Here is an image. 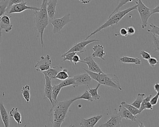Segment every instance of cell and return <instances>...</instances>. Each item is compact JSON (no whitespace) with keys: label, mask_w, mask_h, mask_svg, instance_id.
<instances>
[{"label":"cell","mask_w":159,"mask_h":127,"mask_svg":"<svg viewBox=\"0 0 159 127\" xmlns=\"http://www.w3.org/2000/svg\"><path fill=\"white\" fill-rule=\"evenodd\" d=\"M80 99H83V100H87L88 102H93V100L92 98L91 94L89 93V91L87 90H85V91L84 93L82 95L80 96H78V97H75L72 99L73 102H75L77 100H80Z\"/></svg>","instance_id":"28"},{"label":"cell","mask_w":159,"mask_h":127,"mask_svg":"<svg viewBox=\"0 0 159 127\" xmlns=\"http://www.w3.org/2000/svg\"><path fill=\"white\" fill-rule=\"evenodd\" d=\"M9 0H2L0 2V16H2L6 13Z\"/></svg>","instance_id":"30"},{"label":"cell","mask_w":159,"mask_h":127,"mask_svg":"<svg viewBox=\"0 0 159 127\" xmlns=\"http://www.w3.org/2000/svg\"><path fill=\"white\" fill-rule=\"evenodd\" d=\"M40 8H37L33 6H29L27 5V2H20L17 4H14L11 6L9 9L6 10V13L7 14H11L14 13H20L25 11L26 10H31V11H39Z\"/></svg>","instance_id":"7"},{"label":"cell","mask_w":159,"mask_h":127,"mask_svg":"<svg viewBox=\"0 0 159 127\" xmlns=\"http://www.w3.org/2000/svg\"><path fill=\"white\" fill-rule=\"evenodd\" d=\"M2 42V29L0 28V44ZM1 68V60L0 58V68Z\"/></svg>","instance_id":"46"},{"label":"cell","mask_w":159,"mask_h":127,"mask_svg":"<svg viewBox=\"0 0 159 127\" xmlns=\"http://www.w3.org/2000/svg\"><path fill=\"white\" fill-rule=\"evenodd\" d=\"M10 116L13 118L14 120L17 122L18 126L20 127L22 124V115L18 111V107H13L10 112Z\"/></svg>","instance_id":"21"},{"label":"cell","mask_w":159,"mask_h":127,"mask_svg":"<svg viewBox=\"0 0 159 127\" xmlns=\"http://www.w3.org/2000/svg\"><path fill=\"white\" fill-rule=\"evenodd\" d=\"M85 62V64L87 65L89 71L96 73H102L103 71L100 68L97 63L93 59V57L91 56H87L84 59Z\"/></svg>","instance_id":"11"},{"label":"cell","mask_w":159,"mask_h":127,"mask_svg":"<svg viewBox=\"0 0 159 127\" xmlns=\"http://www.w3.org/2000/svg\"><path fill=\"white\" fill-rule=\"evenodd\" d=\"M154 90L157 92H159V84L158 82L155 83L154 85Z\"/></svg>","instance_id":"47"},{"label":"cell","mask_w":159,"mask_h":127,"mask_svg":"<svg viewBox=\"0 0 159 127\" xmlns=\"http://www.w3.org/2000/svg\"><path fill=\"white\" fill-rule=\"evenodd\" d=\"M60 84L62 88L70 86V85L73 86L75 84V80L73 77H70L65 80L62 81V82H60Z\"/></svg>","instance_id":"32"},{"label":"cell","mask_w":159,"mask_h":127,"mask_svg":"<svg viewBox=\"0 0 159 127\" xmlns=\"http://www.w3.org/2000/svg\"><path fill=\"white\" fill-rule=\"evenodd\" d=\"M70 15V14L68 13L61 18L49 20V23L52 24L53 27L52 30L53 34H61V31L63 28L71 21Z\"/></svg>","instance_id":"6"},{"label":"cell","mask_w":159,"mask_h":127,"mask_svg":"<svg viewBox=\"0 0 159 127\" xmlns=\"http://www.w3.org/2000/svg\"><path fill=\"white\" fill-rule=\"evenodd\" d=\"M62 87H61L60 83L58 85H54L52 86V99L53 104V103L57 102V98L61 91Z\"/></svg>","instance_id":"23"},{"label":"cell","mask_w":159,"mask_h":127,"mask_svg":"<svg viewBox=\"0 0 159 127\" xmlns=\"http://www.w3.org/2000/svg\"><path fill=\"white\" fill-rule=\"evenodd\" d=\"M121 105L124 107L127 110H129L134 116H137V115L140 114L139 109L138 108H136L131 104L127 103L125 101H122L121 103Z\"/></svg>","instance_id":"24"},{"label":"cell","mask_w":159,"mask_h":127,"mask_svg":"<svg viewBox=\"0 0 159 127\" xmlns=\"http://www.w3.org/2000/svg\"><path fill=\"white\" fill-rule=\"evenodd\" d=\"M73 102L72 99H70L62 102L57 101L52 105L48 114L53 127H61L67 116L69 109Z\"/></svg>","instance_id":"1"},{"label":"cell","mask_w":159,"mask_h":127,"mask_svg":"<svg viewBox=\"0 0 159 127\" xmlns=\"http://www.w3.org/2000/svg\"><path fill=\"white\" fill-rule=\"evenodd\" d=\"M133 1H134V0H120V1H119V3H118V5H117V7L114 9V11L110 15L109 17L111 16L113 14L115 13V12L119 11V10H120L121 7H122L124 5L127 4L128 2H132Z\"/></svg>","instance_id":"31"},{"label":"cell","mask_w":159,"mask_h":127,"mask_svg":"<svg viewBox=\"0 0 159 127\" xmlns=\"http://www.w3.org/2000/svg\"><path fill=\"white\" fill-rule=\"evenodd\" d=\"M78 63H83V64H85V62L81 60L79 55L76 54L75 55H74L73 58H72V63H73L75 65H76Z\"/></svg>","instance_id":"38"},{"label":"cell","mask_w":159,"mask_h":127,"mask_svg":"<svg viewBox=\"0 0 159 127\" xmlns=\"http://www.w3.org/2000/svg\"><path fill=\"white\" fill-rule=\"evenodd\" d=\"M152 35V47H153L154 51L153 52L155 51L159 52V37H156L155 35Z\"/></svg>","instance_id":"33"},{"label":"cell","mask_w":159,"mask_h":127,"mask_svg":"<svg viewBox=\"0 0 159 127\" xmlns=\"http://www.w3.org/2000/svg\"><path fill=\"white\" fill-rule=\"evenodd\" d=\"M40 59V60L38 61L35 65L36 70L41 72L49 69L52 64V60L50 55H47L45 56H41Z\"/></svg>","instance_id":"9"},{"label":"cell","mask_w":159,"mask_h":127,"mask_svg":"<svg viewBox=\"0 0 159 127\" xmlns=\"http://www.w3.org/2000/svg\"><path fill=\"white\" fill-rule=\"evenodd\" d=\"M120 62L124 64H134L135 65H140L141 61L139 58L138 57H128V56H124L120 58Z\"/></svg>","instance_id":"22"},{"label":"cell","mask_w":159,"mask_h":127,"mask_svg":"<svg viewBox=\"0 0 159 127\" xmlns=\"http://www.w3.org/2000/svg\"><path fill=\"white\" fill-rule=\"evenodd\" d=\"M30 87L28 85H26L23 87L22 90H21L22 96L27 103H28L30 101Z\"/></svg>","instance_id":"25"},{"label":"cell","mask_w":159,"mask_h":127,"mask_svg":"<svg viewBox=\"0 0 159 127\" xmlns=\"http://www.w3.org/2000/svg\"><path fill=\"white\" fill-rule=\"evenodd\" d=\"M136 9L137 6L136 5H135L131 8H128L126 10L122 11H118L116 12L115 13L112 15L111 16L108 17V19L103 25L99 27L97 29H96L93 32L91 33L86 38L84 39V40H87L88 38L95 35L96 34L98 33L102 29H105V28L109 27L118 24L119 22L125 16L128 14L130 12L136 10Z\"/></svg>","instance_id":"4"},{"label":"cell","mask_w":159,"mask_h":127,"mask_svg":"<svg viewBox=\"0 0 159 127\" xmlns=\"http://www.w3.org/2000/svg\"><path fill=\"white\" fill-rule=\"evenodd\" d=\"M58 0H49L47 4V11L49 20L54 19Z\"/></svg>","instance_id":"17"},{"label":"cell","mask_w":159,"mask_h":127,"mask_svg":"<svg viewBox=\"0 0 159 127\" xmlns=\"http://www.w3.org/2000/svg\"><path fill=\"white\" fill-rule=\"evenodd\" d=\"M140 55H141V57H142L143 59L145 60H147V61L151 57V55L149 53L146 51L144 50L140 51Z\"/></svg>","instance_id":"37"},{"label":"cell","mask_w":159,"mask_h":127,"mask_svg":"<svg viewBox=\"0 0 159 127\" xmlns=\"http://www.w3.org/2000/svg\"><path fill=\"white\" fill-rule=\"evenodd\" d=\"M152 97V94H150V95H147V97L143 99L142 101V103H141V104H140V107H139V111L140 113H141L143 110H145V106L146 104V103L148 102H150L151 98Z\"/></svg>","instance_id":"36"},{"label":"cell","mask_w":159,"mask_h":127,"mask_svg":"<svg viewBox=\"0 0 159 127\" xmlns=\"http://www.w3.org/2000/svg\"><path fill=\"white\" fill-rule=\"evenodd\" d=\"M93 53L92 54V57L93 58H98L101 60L105 61V59L104 58L106 53L105 52L104 47L101 44L95 45L93 48Z\"/></svg>","instance_id":"19"},{"label":"cell","mask_w":159,"mask_h":127,"mask_svg":"<svg viewBox=\"0 0 159 127\" xmlns=\"http://www.w3.org/2000/svg\"><path fill=\"white\" fill-rule=\"evenodd\" d=\"M25 1L24 0H9V2H8V7L7 9H9L11 6L14 4H17V3H20V2H24Z\"/></svg>","instance_id":"40"},{"label":"cell","mask_w":159,"mask_h":127,"mask_svg":"<svg viewBox=\"0 0 159 127\" xmlns=\"http://www.w3.org/2000/svg\"><path fill=\"white\" fill-rule=\"evenodd\" d=\"M100 85H100L99 83H98L97 86L96 87V88L93 89H90V88H89V85L87 86V87H88V89H89V91H89V93L91 94L93 100H96H96H98L100 99V97H101L100 95H99L98 94V88H99Z\"/></svg>","instance_id":"26"},{"label":"cell","mask_w":159,"mask_h":127,"mask_svg":"<svg viewBox=\"0 0 159 127\" xmlns=\"http://www.w3.org/2000/svg\"><path fill=\"white\" fill-rule=\"evenodd\" d=\"M118 114L121 117L122 119H125L127 120H131L132 121H137V117L134 116L129 110L120 105L119 106L118 109Z\"/></svg>","instance_id":"14"},{"label":"cell","mask_w":159,"mask_h":127,"mask_svg":"<svg viewBox=\"0 0 159 127\" xmlns=\"http://www.w3.org/2000/svg\"><path fill=\"white\" fill-rule=\"evenodd\" d=\"M150 26L151 27V29H148V32L151 33L152 35L157 36L159 37V28L157 26L153 24H150Z\"/></svg>","instance_id":"34"},{"label":"cell","mask_w":159,"mask_h":127,"mask_svg":"<svg viewBox=\"0 0 159 127\" xmlns=\"http://www.w3.org/2000/svg\"><path fill=\"white\" fill-rule=\"evenodd\" d=\"M11 17L7 15L0 16V28L6 33H9L12 29L13 25L11 22Z\"/></svg>","instance_id":"15"},{"label":"cell","mask_w":159,"mask_h":127,"mask_svg":"<svg viewBox=\"0 0 159 127\" xmlns=\"http://www.w3.org/2000/svg\"><path fill=\"white\" fill-rule=\"evenodd\" d=\"M126 30H127V35L128 36H133L135 33V29L133 26L129 27L126 28Z\"/></svg>","instance_id":"42"},{"label":"cell","mask_w":159,"mask_h":127,"mask_svg":"<svg viewBox=\"0 0 159 127\" xmlns=\"http://www.w3.org/2000/svg\"><path fill=\"white\" fill-rule=\"evenodd\" d=\"M120 34L121 36H122L124 37H126L128 35H127V30L126 28H122L120 29Z\"/></svg>","instance_id":"43"},{"label":"cell","mask_w":159,"mask_h":127,"mask_svg":"<svg viewBox=\"0 0 159 127\" xmlns=\"http://www.w3.org/2000/svg\"><path fill=\"white\" fill-rule=\"evenodd\" d=\"M100 41L98 39H92V40H87L81 41L78 43H76L73 45V47H71L69 50L66 52L64 53V54H66L69 53L70 52H80L82 53L84 52L85 51V47L89 45L90 43H93L94 42H98Z\"/></svg>","instance_id":"8"},{"label":"cell","mask_w":159,"mask_h":127,"mask_svg":"<svg viewBox=\"0 0 159 127\" xmlns=\"http://www.w3.org/2000/svg\"><path fill=\"white\" fill-rule=\"evenodd\" d=\"M44 78L45 80V84L43 92V99H48L52 105L53 101L52 97V79L46 76H44Z\"/></svg>","instance_id":"13"},{"label":"cell","mask_w":159,"mask_h":127,"mask_svg":"<svg viewBox=\"0 0 159 127\" xmlns=\"http://www.w3.org/2000/svg\"><path fill=\"white\" fill-rule=\"evenodd\" d=\"M71 76L69 75L68 73V70L66 68H63L60 70L55 77V79H58L59 80L63 81L68 78L70 77Z\"/></svg>","instance_id":"27"},{"label":"cell","mask_w":159,"mask_h":127,"mask_svg":"<svg viewBox=\"0 0 159 127\" xmlns=\"http://www.w3.org/2000/svg\"><path fill=\"white\" fill-rule=\"evenodd\" d=\"M84 70L91 77L92 79L98 82L100 85H103L107 88H113L122 90L120 80L118 76L112 74L96 73L83 68Z\"/></svg>","instance_id":"3"},{"label":"cell","mask_w":159,"mask_h":127,"mask_svg":"<svg viewBox=\"0 0 159 127\" xmlns=\"http://www.w3.org/2000/svg\"><path fill=\"white\" fill-rule=\"evenodd\" d=\"M145 95V94L139 93L138 94L137 96L136 99L131 104L132 105L134 106V107H136V108L139 109V107H140V104H141L142 101L144 99Z\"/></svg>","instance_id":"29"},{"label":"cell","mask_w":159,"mask_h":127,"mask_svg":"<svg viewBox=\"0 0 159 127\" xmlns=\"http://www.w3.org/2000/svg\"><path fill=\"white\" fill-rule=\"evenodd\" d=\"M151 14H158L159 13V5H157L154 9H151Z\"/></svg>","instance_id":"44"},{"label":"cell","mask_w":159,"mask_h":127,"mask_svg":"<svg viewBox=\"0 0 159 127\" xmlns=\"http://www.w3.org/2000/svg\"><path fill=\"white\" fill-rule=\"evenodd\" d=\"M159 92L157 93V94L154 96V97H152L150 100V103L152 105V106L156 105L158 103V98H159Z\"/></svg>","instance_id":"41"},{"label":"cell","mask_w":159,"mask_h":127,"mask_svg":"<svg viewBox=\"0 0 159 127\" xmlns=\"http://www.w3.org/2000/svg\"><path fill=\"white\" fill-rule=\"evenodd\" d=\"M136 4L137 9L141 21V27L143 29L146 28L148 26V21L150 16L151 9L148 8L142 2L141 0H138V2H135Z\"/></svg>","instance_id":"5"},{"label":"cell","mask_w":159,"mask_h":127,"mask_svg":"<svg viewBox=\"0 0 159 127\" xmlns=\"http://www.w3.org/2000/svg\"><path fill=\"white\" fill-rule=\"evenodd\" d=\"M92 0H79V1L80 2L83 4H88L91 2Z\"/></svg>","instance_id":"48"},{"label":"cell","mask_w":159,"mask_h":127,"mask_svg":"<svg viewBox=\"0 0 159 127\" xmlns=\"http://www.w3.org/2000/svg\"><path fill=\"white\" fill-rule=\"evenodd\" d=\"M102 117V115H97L89 119L83 118L80 125L83 127H94Z\"/></svg>","instance_id":"16"},{"label":"cell","mask_w":159,"mask_h":127,"mask_svg":"<svg viewBox=\"0 0 159 127\" xmlns=\"http://www.w3.org/2000/svg\"><path fill=\"white\" fill-rule=\"evenodd\" d=\"M148 63L151 66L153 67L154 66L157 65L158 64V61L156 58H154V57H151L148 60Z\"/></svg>","instance_id":"39"},{"label":"cell","mask_w":159,"mask_h":127,"mask_svg":"<svg viewBox=\"0 0 159 127\" xmlns=\"http://www.w3.org/2000/svg\"><path fill=\"white\" fill-rule=\"evenodd\" d=\"M62 69H63V68L60 67H53L52 68H50L48 70L42 71L41 73H43L44 76L49 77L52 80L55 79L56 76H57V73Z\"/></svg>","instance_id":"20"},{"label":"cell","mask_w":159,"mask_h":127,"mask_svg":"<svg viewBox=\"0 0 159 127\" xmlns=\"http://www.w3.org/2000/svg\"><path fill=\"white\" fill-rule=\"evenodd\" d=\"M73 78L75 81V84L73 86L74 88L83 85L88 86L91 83L92 81V78L87 73L78 74L73 76Z\"/></svg>","instance_id":"10"},{"label":"cell","mask_w":159,"mask_h":127,"mask_svg":"<svg viewBox=\"0 0 159 127\" xmlns=\"http://www.w3.org/2000/svg\"><path fill=\"white\" fill-rule=\"evenodd\" d=\"M153 109L152 105L150 103V102H147L145 106V110L146 109H149V110H152Z\"/></svg>","instance_id":"45"},{"label":"cell","mask_w":159,"mask_h":127,"mask_svg":"<svg viewBox=\"0 0 159 127\" xmlns=\"http://www.w3.org/2000/svg\"><path fill=\"white\" fill-rule=\"evenodd\" d=\"M0 115L4 126L5 127H10V116L3 103L2 102H0Z\"/></svg>","instance_id":"18"},{"label":"cell","mask_w":159,"mask_h":127,"mask_svg":"<svg viewBox=\"0 0 159 127\" xmlns=\"http://www.w3.org/2000/svg\"><path fill=\"white\" fill-rule=\"evenodd\" d=\"M48 0H43L42 3L39 11H34L35 17L34 22L37 31L39 34L38 37L40 38L41 44L43 47V35L44 30L49 24V19L47 11V4Z\"/></svg>","instance_id":"2"},{"label":"cell","mask_w":159,"mask_h":127,"mask_svg":"<svg viewBox=\"0 0 159 127\" xmlns=\"http://www.w3.org/2000/svg\"><path fill=\"white\" fill-rule=\"evenodd\" d=\"M77 54V52H70L69 53L66 54L62 55L61 57H63V59L62 60V62H64L65 61H69L72 63V58L74 55Z\"/></svg>","instance_id":"35"},{"label":"cell","mask_w":159,"mask_h":127,"mask_svg":"<svg viewBox=\"0 0 159 127\" xmlns=\"http://www.w3.org/2000/svg\"><path fill=\"white\" fill-rule=\"evenodd\" d=\"M122 118L117 113L115 115H111L107 122L99 125L100 127H120Z\"/></svg>","instance_id":"12"}]
</instances>
